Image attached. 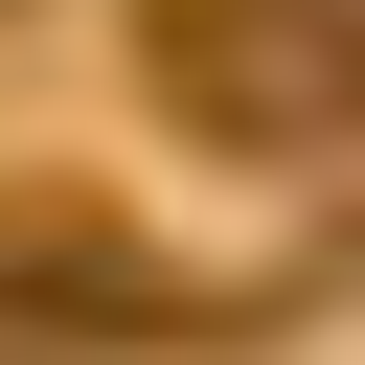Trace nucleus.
Masks as SVG:
<instances>
[{"instance_id": "1", "label": "nucleus", "mask_w": 365, "mask_h": 365, "mask_svg": "<svg viewBox=\"0 0 365 365\" xmlns=\"http://www.w3.org/2000/svg\"><path fill=\"white\" fill-rule=\"evenodd\" d=\"M137 91L228 160L365 137V0H137Z\"/></svg>"}, {"instance_id": "2", "label": "nucleus", "mask_w": 365, "mask_h": 365, "mask_svg": "<svg viewBox=\"0 0 365 365\" xmlns=\"http://www.w3.org/2000/svg\"><path fill=\"white\" fill-rule=\"evenodd\" d=\"M0 297H46V319H114V342H160V319H182V274H160L137 228L46 205V182H0Z\"/></svg>"}]
</instances>
